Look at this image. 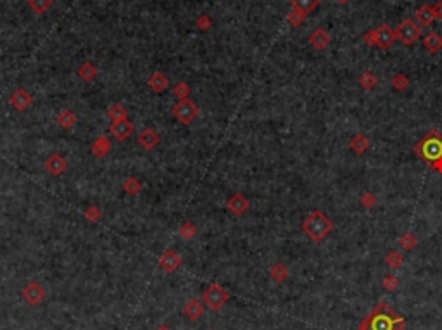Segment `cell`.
I'll return each mask as SVG.
<instances>
[{
	"instance_id": "cell-1",
	"label": "cell",
	"mask_w": 442,
	"mask_h": 330,
	"mask_svg": "<svg viewBox=\"0 0 442 330\" xmlns=\"http://www.w3.org/2000/svg\"><path fill=\"white\" fill-rule=\"evenodd\" d=\"M303 230L313 242H323L327 239V235L334 230V223L332 220L325 215L320 209H315L306 220L303 221Z\"/></svg>"
},
{
	"instance_id": "cell-2",
	"label": "cell",
	"mask_w": 442,
	"mask_h": 330,
	"mask_svg": "<svg viewBox=\"0 0 442 330\" xmlns=\"http://www.w3.org/2000/svg\"><path fill=\"white\" fill-rule=\"evenodd\" d=\"M414 152L418 154L423 161L427 162H433L435 159L442 157V133L439 130H430L427 135H425L423 140H420L414 145Z\"/></svg>"
},
{
	"instance_id": "cell-3",
	"label": "cell",
	"mask_w": 442,
	"mask_h": 330,
	"mask_svg": "<svg viewBox=\"0 0 442 330\" xmlns=\"http://www.w3.org/2000/svg\"><path fill=\"white\" fill-rule=\"evenodd\" d=\"M228 297H230L228 292L223 289L220 283H211L204 292V296H202V302H204L207 308L218 311V309H221L223 306L228 302Z\"/></svg>"
},
{
	"instance_id": "cell-4",
	"label": "cell",
	"mask_w": 442,
	"mask_h": 330,
	"mask_svg": "<svg viewBox=\"0 0 442 330\" xmlns=\"http://www.w3.org/2000/svg\"><path fill=\"white\" fill-rule=\"evenodd\" d=\"M421 37V26L414 23L413 19H404L396 28V38L404 45H413Z\"/></svg>"
},
{
	"instance_id": "cell-5",
	"label": "cell",
	"mask_w": 442,
	"mask_h": 330,
	"mask_svg": "<svg viewBox=\"0 0 442 330\" xmlns=\"http://www.w3.org/2000/svg\"><path fill=\"white\" fill-rule=\"evenodd\" d=\"M173 114L183 125H190L199 114V107L190 99H180V102L173 107Z\"/></svg>"
},
{
	"instance_id": "cell-6",
	"label": "cell",
	"mask_w": 442,
	"mask_h": 330,
	"mask_svg": "<svg viewBox=\"0 0 442 330\" xmlns=\"http://www.w3.org/2000/svg\"><path fill=\"white\" fill-rule=\"evenodd\" d=\"M396 40V32L392 28H389L387 25H382L373 30V45H377L378 49L389 50Z\"/></svg>"
},
{
	"instance_id": "cell-7",
	"label": "cell",
	"mask_w": 442,
	"mask_h": 330,
	"mask_svg": "<svg viewBox=\"0 0 442 330\" xmlns=\"http://www.w3.org/2000/svg\"><path fill=\"white\" fill-rule=\"evenodd\" d=\"M23 297H25L31 306H37L45 299V289L38 282H30L28 285L23 289Z\"/></svg>"
},
{
	"instance_id": "cell-8",
	"label": "cell",
	"mask_w": 442,
	"mask_h": 330,
	"mask_svg": "<svg viewBox=\"0 0 442 330\" xmlns=\"http://www.w3.org/2000/svg\"><path fill=\"white\" fill-rule=\"evenodd\" d=\"M226 208H228V211L232 213V215L242 216L247 213L249 208H251V203H249L247 197L242 196V194H233V196L226 201Z\"/></svg>"
},
{
	"instance_id": "cell-9",
	"label": "cell",
	"mask_w": 442,
	"mask_h": 330,
	"mask_svg": "<svg viewBox=\"0 0 442 330\" xmlns=\"http://www.w3.org/2000/svg\"><path fill=\"white\" fill-rule=\"evenodd\" d=\"M11 106L14 107V109L18 111H26L28 107L33 104V97H31V94L26 88H18V90L14 92L13 95H11L9 99Z\"/></svg>"
},
{
	"instance_id": "cell-10",
	"label": "cell",
	"mask_w": 442,
	"mask_h": 330,
	"mask_svg": "<svg viewBox=\"0 0 442 330\" xmlns=\"http://www.w3.org/2000/svg\"><path fill=\"white\" fill-rule=\"evenodd\" d=\"M68 166H69L68 159L62 157L61 154H52V156H49V159L45 161V170L50 175H54V177L62 175L66 170H68Z\"/></svg>"
},
{
	"instance_id": "cell-11",
	"label": "cell",
	"mask_w": 442,
	"mask_h": 330,
	"mask_svg": "<svg viewBox=\"0 0 442 330\" xmlns=\"http://www.w3.org/2000/svg\"><path fill=\"white\" fill-rule=\"evenodd\" d=\"M180 265H182V258H180L178 252L171 249L164 251L163 256L159 258V266H161L166 273H173L175 270H178Z\"/></svg>"
},
{
	"instance_id": "cell-12",
	"label": "cell",
	"mask_w": 442,
	"mask_h": 330,
	"mask_svg": "<svg viewBox=\"0 0 442 330\" xmlns=\"http://www.w3.org/2000/svg\"><path fill=\"white\" fill-rule=\"evenodd\" d=\"M109 131H111V135L114 138H118V140L124 142L126 138L131 137L133 133V125L131 121H128V119H121V121H114L111 126H109Z\"/></svg>"
},
{
	"instance_id": "cell-13",
	"label": "cell",
	"mask_w": 442,
	"mask_h": 330,
	"mask_svg": "<svg viewBox=\"0 0 442 330\" xmlns=\"http://www.w3.org/2000/svg\"><path fill=\"white\" fill-rule=\"evenodd\" d=\"M136 140H138L140 147H143L145 150H152L154 147L159 145V142H161V137H159V135L156 133L152 128H145V130L140 131V133H138Z\"/></svg>"
},
{
	"instance_id": "cell-14",
	"label": "cell",
	"mask_w": 442,
	"mask_h": 330,
	"mask_svg": "<svg viewBox=\"0 0 442 330\" xmlns=\"http://www.w3.org/2000/svg\"><path fill=\"white\" fill-rule=\"evenodd\" d=\"M308 42H310V44H311V47H313V49H316V50H325V49L328 47V44H330V35H328L327 30L318 28V30H315V32H313V33L310 35Z\"/></svg>"
},
{
	"instance_id": "cell-15",
	"label": "cell",
	"mask_w": 442,
	"mask_h": 330,
	"mask_svg": "<svg viewBox=\"0 0 442 330\" xmlns=\"http://www.w3.org/2000/svg\"><path fill=\"white\" fill-rule=\"evenodd\" d=\"M147 83H149V87H151L154 92H158V94H159V92H164L168 87H170V80H168L166 75L161 73V71H156L154 75L149 78Z\"/></svg>"
},
{
	"instance_id": "cell-16",
	"label": "cell",
	"mask_w": 442,
	"mask_h": 330,
	"mask_svg": "<svg viewBox=\"0 0 442 330\" xmlns=\"http://www.w3.org/2000/svg\"><path fill=\"white\" fill-rule=\"evenodd\" d=\"M183 313H185L190 320H197V318L204 313V302H201L199 299H190V301L183 306Z\"/></svg>"
},
{
	"instance_id": "cell-17",
	"label": "cell",
	"mask_w": 442,
	"mask_h": 330,
	"mask_svg": "<svg viewBox=\"0 0 442 330\" xmlns=\"http://www.w3.org/2000/svg\"><path fill=\"white\" fill-rule=\"evenodd\" d=\"M349 147H351V150H353V152L363 154V152H366V150L370 149V140H368V137H366V135L358 133L349 140Z\"/></svg>"
},
{
	"instance_id": "cell-18",
	"label": "cell",
	"mask_w": 442,
	"mask_h": 330,
	"mask_svg": "<svg viewBox=\"0 0 442 330\" xmlns=\"http://www.w3.org/2000/svg\"><path fill=\"white\" fill-rule=\"evenodd\" d=\"M111 152V140L107 137H99L92 143V154L95 157H104Z\"/></svg>"
},
{
	"instance_id": "cell-19",
	"label": "cell",
	"mask_w": 442,
	"mask_h": 330,
	"mask_svg": "<svg viewBox=\"0 0 442 330\" xmlns=\"http://www.w3.org/2000/svg\"><path fill=\"white\" fill-rule=\"evenodd\" d=\"M414 18H416V23L420 26H430L433 21H435V18H433V11L430 6H421L420 9L416 11Z\"/></svg>"
},
{
	"instance_id": "cell-20",
	"label": "cell",
	"mask_w": 442,
	"mask_h": 330,
	"mask_svg": "<svg viewBox=\"0 0 442 330\" xmlns=\"http://www.w3.org/2000/svg\"><path fill=\"white\" fill-rule=\"evenodd\" d=\"M423 47L432 54H437L442 49V37L437 32L428 33L427 37L423 38Z\"/></svg>"
},
{
	"instance_id": "cell-21",
	"label": "cell",
	"mask_w": 442,
	"mask_h": 330,
	"mask_svg": "<svg viewBox=\"0 0 442 330\" xmlns=\"http://www.w3.org/2000/svg\"><path fill=\"white\" fill-rule=\"evenodd\" d=\"M56 121H57V125H59L61 128L69 130V128H73L74 125H76V114H74L71 109H64V111H61L59 114H57Z\"/></svg>"
},
{
	"instance_id": "cell-22",
	"label": "cell",
	"mask_w": 442,
	"mask_h": 330,
	"mask_svg": "<svg viewBox=\"0 0 442 330\" xmlns=\"http://www.w3.org/2000/svg\"><path fill=\"white\" fill-rule=\"evenodd\" d=\"M97 73H99V69L95 68V64L93 63H83L78 68V76H80L83 81H93L97 76Z\"/></svg>"
},
{
	"instance_id": "cell-23",
	"label": "cell",
	"mask_w": 442,
	"mask_h": 330,
	"mask_svg": "<svg viewBox=\"0 0 442 330\" xmlns=\"http://www.w3.org/2000/svg\"><path fill=\"white\" fill-rule=\"evenodd\" d=\"M107 116L111 118V121H121V119H128V111L123 104H112L107 111Z\"/></svg>"
},
{
	"instance_id": "cell-24",
	"label": "cell",
	"mask_w": 442,
	"mask_h": 330,
	"mask_svg": "<svg viewBox=\"0 0 442 330\" xmlns=\"http://www.w3.org/2000/svg\"><path fill=\"white\" fill-rule=\"evenodd\" d=\"M269 275H271V278L275 282H283L288 277V268L283 263H275L271 266V270H269Z\"/></svg>"
},
{
	"instance_id": "cell-25",
	"label": "cell",
	"mask_w": 442,
	"mask_h": 330,
	"mask_svg": "<svg viewBox=\"0 0 442 330\" xmlns=\"http://www.w3.org/2000/svg\"><path fill=\"white\" fill-rule=\"evenodd\" d=\"M290 2L292 7H296V9L303 11L306 14H310L311 11H315L320 6V0H290Z\"/></svg>"
},
{
	"instance_id": "cell-26",
	"label": "cell",
	"mask_w": 442,
	"mask_h": 330,
	"mask_svg": "<svg viewBox=\"0 0 442 330\" xmlns=\"http://www.w3.org/2000/svg\"><path fill=\"white\" fill-rule=\"evenodd\" d=\"M390 85H392L394 90L404 92V90H408V87H409V78L404 75V73H397V75L392 76V80H390Z\"/></svg>"
},
{
	"instance_id": "cell-27",
	"label": "cell",
	"mask_w": 442,
	"mask_h": 330,
	"mask_svg": "<svg viewBox=\"0 0 442 330\" xmlns=\"http://www.w3.org/2000/svg\"><path fill=\"white\" fill-rule=\"evenodd\" d=\"M123 190L126 194H130V196H136L142 190V184H140V180L136 177H130L123 182Z\"/></svg>"
},
{
	"instance_id": "cell-28",
	"label": "cell",
	"mask_w": 442,
	"mask_h": 330,
	"mask_svg": "<svg viewBox=\"0 0 442 330\" xmlns=\"http://www.w3.org/2000/svg\"><path fill=\"white\" fill-rule=\"evenodd\" d=\"M377 81H378L377 76L371 71H365L359 76V85H361V88H365V90H373V88L377 87Z\"/></svg>"
},
{
	"instance_id": "cell-29",
	"label": "cell",
	"mask_w": 442,
	"mask_h": 330,
	"mask_svg": "<svg viewBox=\"0 0 442 330\" xmlns=\"http://www.w3.org/2000/svg\"><path fill=\"white\" fill-rule=\"evenodd\" d=\"M28 6H30V9L33 11V13L44 14L45 11L50 9V6H52V0H28Z\"/></svg>"
},
{
	"instance_id": "cell-30",
	"label": "cell",
	"mask_w": 442,
	"mask_h": 330,
	"mask_svg": "<svg viewBox=\"0 0 442 330\" xmlns=\"http://www.w3.org/2000/svg\"><path fill=\"white\" fill-rule=\"evenodd\" d=\"M306 16H308L306 13H303V11H299V9H296V7H292L290 13H288V16H287V21L290 23L292 26H301L304 21H306Z\"/></svg>"
},
{
	"instance_id": "cell-31",
	"label": "cell",
	"mask_w": 442,
	"mask_h": 330,
	"mask_svg": "<svg viewBox=\"0 0 442 330\" xmlns=\"http://www.w3.org/2000/svg\"><path fill=\"white\" fill-rule=\"evenodd\" d=\"M178 234L182 235L185 240H190V239H194L195 234H197V228H195L194 223H190V221H185V223L180 225Z\"/></svg>"
},
{
	"instance_id": "cell-32",
	"label": "cell",
	"mask_w": 442,
	"mask_h": 330,
	"mask_svg": "<svg viewBox=\"0 0 442 330\" xmlns=\"http://www.w3.org/2000/svg\"><path fill=\"white\" fill-rule=\"evenodd\" d=\"M416 244H418V239L411 234V232H406V234L402 235L401 239H399V246H401L404 251L414 249V246H416Z\"/></svg>"
},
{
	"instance_id": "cell-33",
	"label": "cell",
	"mask_w": 442,
	"mask_h": 330,
	"mask_svg": "<svg viewBox=\"0 0 442 330\" xmlns=\"http://www.w3.org/2000/svg\"><path fill=\"white\" fill-rule=\"evenodd\" d=\"M385 263L392 268V270H397V268L402 265V254L399 251H390L389 254L385 256Z\"/></svg>"
},
{
	"instance_id": "cell-34",
	"label": "cell",
	"mask_w": 442,
	"mask_h": 330,
	"mask_svg": "<svg viewBox=\"0 0 442 330\" xmlns=\"http://www.w3.org/2000/svg\"><path fill=\"white\" fill-rule=\"evenodd\" d=\"M175 95L180 97V99H189V94H190V87L185 83V81H178L177 85H175L173 88Z\"/></svg>"
},
{
	"instance_id": "cell-35",
	"label": "cell",
	"mask_w": 442,
	"mask_h": 330,
	"mask_svg": "<svg viewBox=\"0 0 442 330\" xmlns=\"http://www.w3.org/2000/svg\"><path fill=\"white\" fill-rule=\"evenodd\" d=\"M85 218L90 220V221H99L100 216H102V211H100L99 206H88L87 209H85Z\"/></svg>"
},
{
	"instance_id": "cell-36",
	"label": "cell",
	"mask_w": 442,
	"mask_h": 330,
	"mask_svg": "<svg viewBox=\"0 0 442 330\" xmlns=\"http://www.w3.org/2000/svg\"><path fill=\"white\" fill-rule=\"evenodd\" d=\"M382 287L385 290H390V292H392V290H396L397 287H399L397 277H396V275H387V277L382 280Z\"/></svg>"
},
{
	"instance_id": "cell-37",
	"label": "cell",
	"mask_w": 442,
	"mask_h": 330,
	"mask_svg": "<svg viewBox=\"0 0 442 330\" xmlns=\"http://www.w3.org/2000/svg\"><path fill=\"white\" fill-rule=\"evenodd\" d=\"M359 204H361L363 208L370 209V208H373V206L377 204V197H375L371 192H365L361 197H359Z\"/></svg>"
},
{
	"instance_id": "cell-38",
	"label": "cell",
	"mask_w": 442,
	"mask_h": 330,
	"mask_svg": "<svg viewBox=\"0 0 442 330\" xmlns=\"http://www.w3.org/2000/svg\"><path fill=\"white\" fill-rule=\"evenodd\" d=\"M211 23H213V21H211V18H209V16H206V14H202L201 18H197V26H199V28H201V30H204V32H206V30H209V28H211Z\"/></svg>"
},
{
	"instance_id": "cell-39",
	"label": "cell",
	"mask_w": 442,
	"mask_h": 330,
	"mask_svg": "<svg viewBox=\"0 0 442 330\" xmlns=\"http://www.w3.org/2000/svg\"><path fill=\"white\" fill-rule=\"evenodd\" d=\"M432 11H433V18L442 19V0L435 2V6H432Z\"/></svg>"
},
{
	"instance_id": "cell-40",
	"label": "cell",
	"mask_w": 442,
	"mask_h": 330,
	"mask_svg": "<svg viewBox=\"0 0 442 330\" xmlns=\"http://www.w3.org/2000/svg\"><path fill=\"white\" fill-rule=\"evenodd\" d=\"M432 170H433V172H437L439 175H442V157L435 159V161L432 162Z\"/></svg>"
},
{
	"instance_id": "cell-41",
	"label": "cell",
	"mask_w": 442,
	"mask_h": 330,
	"mask_svg": "<svg viewBox=\"0 0 442 330\" xmlns=\"http://www.w3.org/2000/svg\"><path fill=\"white\" fill-rule=\"evenodd\" d=\"M156 330H171V328H170V327H166V325H161V327L156 328Z\"/></svg>"
},
{
	"instance_id": "cell-42",
	"label": "cell",
	"mask_w": 442,
	"mask_h": 330,
	"mask_svg": "<svg viewBox=\"0 0 442 330\" xmlns=\"http://www.w3.org/2000/svg\"><path fill=\"white\" fill-rule=\"evenodd\" d=\"M339 4H347V2H351V0H337Z\"/></svg>"
},
{
	"instance_id": "cell-43",
	"label": "cell",
	"mask_w": 442,
	"mask_h": 330,
	"mask_svg": "<svg viewBox=\"0 0 442 330\" xmlns=\"http://www.w3.org/2000/svg\"><path fill=\"white\" fill-rule=\"evenodd\" d=\"M359 330H368V328H365V327H363V325H361V327H359Z\"/></svg>"
}]
</instances>
